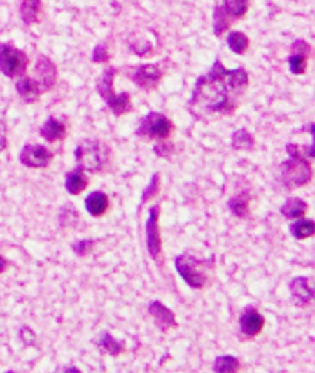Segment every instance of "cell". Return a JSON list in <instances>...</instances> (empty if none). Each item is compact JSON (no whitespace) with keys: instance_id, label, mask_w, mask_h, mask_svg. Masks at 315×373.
Returning <instances> with one entry per match:
<instances>
[{"instance_id":"6da1fadb","label":"cell","mask_w":315,"mask_h":373,"mask_svg":"<svg viewBox=\"0 0 315 373\" xmlns=\"http://www.w3.org/2000/svg\"><path fill=\"white\" fill-rule=\"evenodd\" d=\"M246 88L248 74L245 69H226L222 62L216 60L206 76L197 78L188 109L197 120L218 114H232Z\"/></svg>"},{"instance_id":"7a4b0ae2","label":"cell","mask_w":315,"mask_h":373,"mask_svg":"<svg viewBox=\"0 0 315 373\" xmlns=\"http://www.w3.org/2000/svg\"><path fill=\"white\" fill-rule=\"evenodd\" d=\"M286 149L290 158L281 164L283 185L289 189L308 185L312 180L311 164L304 160L300 153H298V148L295 145H288Z\"/></svg>"},{"instance_id":"3957f363","label":"cell","mask_w":315,"mask_h":373,"mask_svg":"<svg viewBox=\"0 0 315 373\" xmlns=\"http://www.w3.org/2000/svg\"><path fill=\"white\" fill-rule=\"evenodd\" d=\"M109 160V148L105 143L92 139H85L76 148V162L78 168L100 172Z\"/></svg>"},{"instance_id":"277c9868","label":"cell","mask_w":315,"mask_h":373,"mask_svg":"<svg viewBox=\"0 0 315 373\" xmlns=\"http://www.w3.org/2000/svg\"><path fill=\"white\" fill-rule=\"evenodd\" d=\"M115 74H117L115 68H108L100 78V82L97 85V91L115 115H123L132 109L131 95L128 92H122V94L114 92Z\"/></svg>"},{"instance_id":"5b68a950","label":"cell","mask_w":315,"mask_h":373,"mask_svg":"<svg viewBox=\"0 0 315 373\" xmlns=\"http://www.w3.org/2000/svg\"><path fill=\"white\" fill-rule=\"evenodd\" d=\"M206 263L195 258L194 255L182 253L176 258V267L180 276L194 289H202L206 283V272H204Z\"/></svg>"},{"instance_id":"8992f818","label":"cell","mask_w":315,"mask_h":373,"mask_svg":"<svg viewBox=\"0 0 315 373\" xmlns=\"http://www.w3.org/2000/svg\"><path fill=\"white\" fill-rule=\"evenodd\" d=\"M27 54L11 43H0V73L6 77H18L27 71Z\"/></svg>"},{"instance_id":"52a82bcc","label":"cell","mask_w":315,"mask_h":373,"mask_svg":"<svg viewBox=\"0 0 315 373\" xmlns=\"http://www.w3.org/2000/svg\"><path fill=\"white\" fill-rule=\"evenodd\" d=\"M172 131V123L167 115H163L160 113H149L141 118L137 128V136L145 137L149 140H162L168 139L169 134Z\"/></svg>"},{"instance_id":"ba28073f","label":"cell","mask_w":315,"mask_h":373,"mask_svg":"<svg viewBox=\"0 0 315 373\" xmlns=\"http://www.w3.org/2000/svg\"><path fill=\"white\" fill-rule=\"evenodd\" d=\"M163 77V69L160 65H141L137 66L131 73L132 82L136 83L139 88L145 91H153L157 88V85L160 83Z\"/></svg>"},{"instance_id":"9c48e42d","label":"cell","mask_w":315,"mask_h":373,"mask_svg":"<svg viewBox=\"0 0 315 373\" xmlns=\"http://www.w3.org/2000/svg\"><path fill=\"white\" fill-rule=\"evenodd\" d=\"M19 160L27 168H46L52 160V155L45 146L25 145L19 155Z\"/></svg>"},{"instance_id":"30bf717a","label":"cell","mask_w":315,"mask_h":373,"mask_svg":"<svg viewBox=\"0 0 315 373\" xmlns=\"http://www.w3.org/2000/svg\"><path fill=\"white\" fill-rule=\"evenodd\" d=\"M159 206H153L149 209V216L146 221V246L151 257L155 258L162 251V238L159 232Z\"/></svg>"},{"instance_id":"8fae6325","label":"cell","mask_w":315,"mask_h":373,"mask_svg":"<svg viewBox=\"0 0 315 373\" xmlns=\"http://www.w3.org/2000/svg\"><path fill=\"white\" fill-rule=\"evenodd\" d=\"M36 77L34 80L41 86V90L50 91L54 83L57 80V66L46 57V55H38L36 63Z\"/></svg>"},{"instance_id":"7c38bea8","label":"cell","mask_w":315,"mask_h":373,"mask_svg":"<svg viewBox=\"0 0 315 373\" xmlns=\"http://www.w3.org/2000/svg\"><path fill=\"white\" fill-rule=\"evenodd\" d=\"M263 328H265L263 315L258 314L255 309L248 307L240 318L241 332L245 333L246 337H255L260 332H262Z\"/></svg>"},{"instance_id":"4fadbf2b","label":"cell","mask_w":315,"mask_h":373,"mask_svg":"<svg viewBox=\"0 0 315 373\" xmlns=\"http://www.w3.org/2000/svg\"><path fill=\"white\" fill-rule=\"evenodd\" d=\"M149 314L154 316L155 324L163 332L171 329V328H177L176 315L172 314V311H169L167 306H163L160 301H153V303L149 304Z\"/></svg>"},{"instance_id":"5bb4252c","label":"cell","mask_w":315,"mask_h":373,"mask_svg":"<svg viewBox=\"0 0 315 373\" xmlns=\"http://www.w3.org/2000/svg\"><path fill=\"white\" fill-rule=\"evenodd\" d=\"M15 90H18L20 97L28 101V103H33L36 100H38V97H41V94L43 92L41 90V86H38V83L34 80L33 77H22L18 80V83H15Z\"/></svg>"},{"instance_id":"9a60e30c","label":"cell","mask_w":315,"mask_h":373,"mask_svg":"<svg viewBox=\"0 0 315 373\" xmlns=\"http://www.w3.org/2000/svg\"><path fill=\"white\" fill-rule=\"evenodd\" d=\"M290 292H293V297L300 306L311 303L314 298V289L311 288L309 280L304 279V276H298V279L293 280V283H290Z\"/></svg>"},{"instance_id":"2e32d148","label":"cell","mask_w":315,"mask_h":373,"mask_svg":"<svg viewBox=\"0 0 315 373\" xmlns=\"http://www.w3.org/2000/svg\"><path fill=\"white\" fill-rule=\"evenodd\" d=\"M41 134L42 137L50 141V143H54V141H59L62 139H65L66 136V126L63 122H60L59 118L56 117H50L48 120H46L42 126L41 129Z\"/></svg>"},{"instance_id":"e0dca14e","label":"cell","mask_w":315,"mask_h":373,"mask_svg":"<svg viewBox=\"0 0 315 373\" xmlns=\"http://www.w3.org/2000/svg\"><path fill=\"white\" fill-rule=\"evenodd\" d=\"M108 204H109V202H108L106 194L100 192V190L90 194L85 200L86 211H88L90 216H92V217L104 216V213L108 211Z\"/></svg>"},{"instance_id":"ac0fdd59","label":"cell","mask_w":315,"mask_h":373,"mask_svg":"<svg viewBox=\"0 0 315 373\" xmlns=\"http://www.w3.org/2000/svg\"><path fill=\"white\" fill-rule=\"evenodd\" d=\"M41 13H42L41 0H22L20 14H22L23 22H25L27 25L37 23L38 19H41Z\"/></svg>"},{"instance_id":"d6986e66","label":"cell","mask_w":315,"mask_h":373,"mask_svg":"<svg viewBox=\"0 0 315 373\" xmlns=\"http://www.w3.org/2000/svg\"><path fill=\"white\" fill-rule=\"evenodd\" d=\"M86 186H88V177L85 176L80 168L68 174L66 181H65V188L71 195H78L80 192H83Z\"/></svg>"},{"instance_id":"ffe728a7","label":"cell","mask_w":315,"mask_h":373,"mask_svg":"<svg viewBox=\"0 0 315 373\" xmlns=\"http://www.w3.org/2000/svg\"><path fill=\"white\" fill-rule=\"evenodd\" d=\"M306 211H308V203L303 202L302 198H288L285 204L281 206V213L286 218H302Z\"/></svg>"},{"instance_id":"44dd1931","label":"cell","mask_w":315,"mask_h":373,"mask_svg":"<svg viewBox=\"0 0 315 373\" xmlns=\"http://www.w3.org/2000/svg\"><path fill=\"white\" fill-rule=\"evenodd\" d=\"M251 0H223V10L226 14L230 15L231 20H240L241 17H245L248 10H249Z\"/></svg>"},{"instance_id":"7402d4cb","label":"cell","mask_w":315,"mask_h":373,"mask_svg":"<svg viewBox=\"0 0 315 373\" xmlns=\"http://www.w3.org/2000/svg\"><path fill=\"white\" fill-rule=\"evenodd\" d=\"M232 20L230 15L226 14V11L223 10L222 5H217L216 10H214V34L216 36H222L225 34L230 27L232 25Z\"/></svg>"},{"instance_id":"603a6c76","label":"cell","mask_w":315,"mask_h":373,"mask_svg":"<svg viewBox=\"0 0 315 373\" xmlns=\"http://www.w3.org/2000/svg\"><path fill=\"white\" fill-rule=\"evenodd\" d=\"M315 232V223L311 220H298L290 226V234H293L297 240H304V238L312 237Z\"/></svg>"},{"instance_id":"cb8c5ba5","label":"cell","mask_w":315,"mask_h":373,"mask_svg":"<svg viewBox=\"0 0 315 373\" xmlns=\"http://www.w3.org/2000/svg\"><path fill=\"white\" fill-rule=\"evenodd\" d=\"M227 45H230L232 52L245 54L249 46V38L246 37V34L234 31V33H230V36H227Z\"/></svg>"},{"instance_id":"d4e9b609","label":"cell","mask_w":315,"mask_h":373,"mask_svg":"<svg viewBox=\"0 0 315 373\" xmlns=\"http://www.w3.org/2000/svg\"><path fill=\"white\" fill-rule=\"evenodd\" d=\"M254 145H255V141L246 129H239V131L234 132V136H232V148L234 149L251 150V149H254Z\"/></svg>"},{"instance_id":"484cf974","label":"cell","mask_w":315,"mask_h":373,"mask_svg":"<svg viewBox=\"0 0 315 373\" xmlns=\"http://www.w3.org/2000/svg\"><path fill=\"white\" fill-rule=\"evenodd\" d=\"M230 208L240 218L248 217L249 213V197L248 195H235L230 202Z\"/></svg>"},{"instance_id":"4316f807","label":"cell","mask_w":315,"mask_h":373,"mask_svg":"<svg viewBox=\"0 0 315 373\" xmlns=\"http://www.w3.org/2000/svg\"><path fill=\"white\" fill-rule=\"evenodd\" d=\"M216 372H239L240 370V361L235 358V356H218L216 360Z\"/></svg>"},{"instance_id":"83f0119b","label":"cell","mask_w":315,"mask_h":373,"mask_svg":"<svg viewBox=\"0 0 315 373\" xmlns=\"http://www.w3.org/2000/svg\"><path fill=\"white\" fill-rule=\"evenodd\" d=\"M100 347L104 349V351L109 355H119L123 352V344L120 341H117L115 338H113L109 333H104L100 338Z\"/></svg>"},{"instance_id":"f1b7e54d","label":"cell","mask_w":315,"mask_h":373,"mask_svg":"<svg viewBox=\"0 0 315 373\" xmlns=\"http://www.w3.org/2000/svg\"><path fill=\"white\" fill-rule=\"evenodd\" d=\"M306 63H308V55L302 52H294L289 57V69L295 76H300L306 71Z\"/></svg>"},{"instance_id":"f546056e","label":"cell","mask_w":315,"mask_h":373,"mask_svg":"<svg viewBox=\"0 0 315 373\" xmlns=\"http://www.w3.org/2000/svg\"><path fill=\"white\" fill-rule=\"evenodd\" d=\"M157 190H159V174H155V176L151 180V183H149V186L144 190V197H141V203H146L149 200V198L155 195Z\"/></svg>"},{"instance_id":"4dcf8cb0","label":"cell","mask_w":315,"mask_h":373,"mask_svg":"<svg viewBox=\"0 0 315 373\" xmlns=\"http://www.w3.org/2000/svg\"><path fill=\"white\" fill-rule=\"evenodd\" d=\"M94 248V241L92 240H83V241H77L73 246V251L77 253V255H86V253H90L91 249Z\"/></svg>"},{"instance_id":"1f68e13d","label":"cell","mask_w":315,"mask_h":373,"mask_svg":"<svg viewBox=\"0 0 315 373\" xmlns=\"http://www.w3.org/2000/svg\"><path fill=\"white\" fill-rule=\"evenodd\" d=\"M106 60H108V51H106V48L104 45H99V46L94 48L92 62L102 63V62H106Z\"/></svg>"},{"instance_id":"d6a6232c","label":"cell","mask_w":315,"mask_h":373,"mask_svg":"<svg viewBox=\"0 0 315 373\" xmlns=\"http://www.w3.org/2000/svg\"><path fill=\"white\" fill-rule=\"evenodd\" d=\"M20 338L25 341V344H34V339H36L33 330H29L28 328L20 329Z\"/></svg>"},{"instance_id":"836d02e7","label":"cell","mask_w":315,"mask_h":373,"mask_svg":"<svg viewBox=\"0 0 315 373\" xmlns=\"http://www.w3.org/2000/svg\"><path fill=\"white\" fill-rule=\"evenodd\" d=\"M6 126L5 123L0 120V153H2V150L6 148Z\"/></svg>"},{"instance_id":"e575fe53","label":"cell","mask_w":315,"mask_h":373,"mask_svg":"<svg viewBox=\"0 0 315 373\" xmlns=\"http://www.w3.org/2000/svg\"><path fill=\"white\" fill-rule=\"evenodd\" d=\"M6 269V260L0 257V274H2Z\"/></svg>"}]
</instances>
